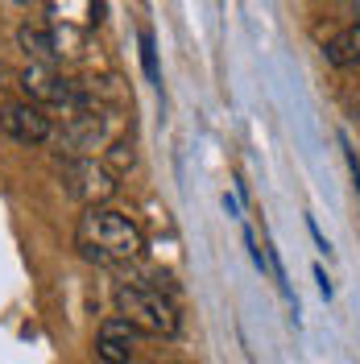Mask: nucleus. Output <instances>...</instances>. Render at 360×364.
<instances>
[{
	"mask_svg": "<svg viewBox=\"0 0 360 364\" xmlns=\"http://www.w3.org/2000/svg\"><path fill=\"white\" fill-rule=\"evenodd\" d=\"M75 245L83 252V261L104 265V269H120V265H133L145 252V236H141L133 215H125L116 207H88L75 228Z\"/></svg>",
	"mask_w": 360,
	"mask_h": 364,
	"instance_id": "f257e3e1",
	"label": "nucleus"
},
{
	"mask_svg": "<svg viewBox=\"0 0 360 364\" xmlns=\"http://www.w3.org/2000/svg\"><path fill=\"white\" fill-rule=\"evenodd\" d=\"M116 311L145 336H179V306L162 294L154 282H120L116 286Z\"/></svg>",
	"mask_w": 360,
	"mask_h": 364,
	"instance_id": "f03ea898",
	"label": "nucleus"
},
{
	"mask_svg": "<svg viewBox=\"0 0 360 364\" xmlns=\"http://www.w3.org/2000/svg\"><path fill=\"white\" fill-rule=\"evenodd\" d=\"M54 141H58V149H63L67 161L95 158V149H104V141H108V120H104L100 108L63 116V129H54Z\"/></svg>",
	"mask_w": 360,
	"mask_h": 364,
	"instance_id": "7ed1b4c3",
	"label": "nucleus"
},
{
	"mask_svg": "<svg viewBox=\"0 0 360 364\" xmlns=\"http://www.w3.org/2000/svg\"><path fill=\"white\" fill-rule=\"evenodd\" d=\"M63 186H67L83 207H104L116 195V178L108 174V166L95 161V158L63 161Z\"/></svg>",
	"mask_w": 360,
	"mask_h": 364,
	"instance_id": "20e7f679",
	"label": "nucleus"
},
{
	"mask_svg": "<svg viewBox=\"0 0 360 364\" xmlns=\"http://www.w3.org/2000/svg\"><path fill=\"white\" fill-rule=\"evenodd\" d=\"M0 133L13 136L17 145H46L54 136V120L25 100H9L0 104Z\"/></svg>",
	"mask_w": 360,
	"mask_h": 364,
	"instance_id": "39448f33",
	"label": "nucleus"
},
{
	"mask_svg": "<svg viewBox=\"0 0 360 364\" xmlns=\"http://www.w3.org/2000/svg\"><path fill=\"white\" fill-rule=\"evenodd\" d=\"M145 340V331H137L129 318H104L100 331H95V356L104 364H133L137 360V348Z\"/></svg>",
	"mask_w": 360,
	"mask_h": 364,
	"instance_id": "423d86ee",
	"label": "nucleus"
},
{
	"mask_svg": "<svg viewBox=\"0 0 360 364\" xmlns=\"http://www.w3.org/2000/svg\"><path fill=\"white\" fill-rule=\"evenodd\" d=\"M17 46L29 58V67H54L58 63V42H54V29L46 21H25L17 29Z\"/></svg>",
	"mask_w": 360,
	"mask_h": 364,
	"instance_id": "0eeeda50",
	"label": "nucleus"
},
{
	"mask_svg": "<svg viewBox=\"0 0 360 364\" xmlns=\"http://www.w3.org/2000/svg\"><path fill=\"white\" fill-rule=\"evenodd\" d=\"M323 58L332 67H356L360 63V21L348 25V29H339L336 38L323 46Z\"/></svg>",
	"mask_w": 360,
	"mask_h": 364,
	"instance_id": "6e6552de",
	"label": "nucleus"
},
{
	"mask_svg": "<svg viewBox=\"0 0 360 364\" xmlns=\"http://www.w3.org/2000/svg\"><path fill=\"white\" fill-rule=\"evenodd\" d=\"M100 161L108 166V174H112V178L129 174V170L137 166V145H133V136H116L112 145L104 149V158H100Z\"/></svg>",
	"mask_w": 360,
	"mask_h": 364,
	"instance_id": "1a4fd4ad",
	"label": "nucleus"
},
{
	"mask_svg": "<svg viewBox=\"0 0 360 364\" xmlns=\"http://www.w3.org/2000/svg\"><path fill=\"white\" fill-rule=\"evenodd\" d=\"M137 46H141V67H145V75H149V83H154V87H162V70H158L154 33H149V29H141V33H137Z\"/></svg>",
	"mask_w": 360,
	"mask_h": 364,
	"instance_id": "9d476101",
	"label": "nucleus"
},
{
	"mask_svg": "<svg viewBox=\"0 0 360 364\" xmlns=\"http://www.w3.org/2000/svg\"><path fill=\"white\" fill-rule=\"evenodd\" d=\"M339 149H344V158H348V170H352V182H356V191H360V161H356V149H352V141H348V136H339Z\"/></svg>",
	"mask_w": 360,
	"mask_h": 364,
	"instance_id": "9b49d317",
	"label": "nucleus"
},
{
	"mask_svg": "<svg viewBox=\"0 0 360 364\" xmlns=\"http://www.w3.org/2000/svg\"><path fill=\"white\" fill-rule=\"evenodd\" d=\"M245 245H248V257H253V265H257V269H265V261H270V257L257 249V236H253L248 228H245Z\"/></svg>",
	"mask_w": 360,
	"mask_h": 364,
	"instance_id": "f8f14e48",
	"label": "nucleus"
},
{
	"mask_svg": "<svg viewBox=\"0 0 360 364\" xmlns=\"http://www.w3.org/2000/svg\"><path fill=\"white\" fill-rule=\"evenodd\" d=\"M307 232H311V236H315L319 252H332V245H327V240H323V232H319V228H315V220H307Z\"/></svg>",
	"mask_w": 360,
	"mask_h": 364,
	"instance_id": "ddd939ff",
	"label": "nucleus"
},
{
	"mask_svg": "<svg viewBox=\"0 0 360 364\" xmlns=\"http://www.w3.org/2000/svg\"><path fill=\"white\" fill-rule=\"evenodd\" d=\"M315 282H319V294H323V298H332V282H327V273L319 269V265H315Z\"/></svg>",
	"mask_w": 360,
	"mask_h": 364,
	"instance_id": "4468645a",
	"label": "nucleus"
},
{
	"mask_svg": "<svg viewBox=\"0 0 360 364\" xmlns=\"http://www.w3.org/2000/svg\"><path fill=\"white\" fill-rule=\"evenodd\" d=\"M352 13H356V17H360V4H352Z\"/></svg>",
	"mask_w": 360,
	"mask_h": 364,
	"instance_id": "2eb2a0df",
	"label": "nucleus"
}]
</instances>
